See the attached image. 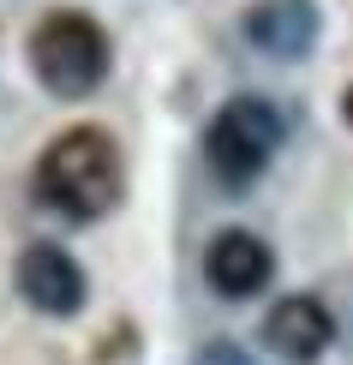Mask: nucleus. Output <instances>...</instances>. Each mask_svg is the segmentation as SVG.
Listing matches in <instances>:
<instances>
[{"mask_svg": "<svg viewBox=\"0 0 353 365\" xmlns=\"http://www.w3.org/2000/svg\"><path fill=\"white\" fill-rule=\"evenodd\" d=\"M342 114H347V120H353V90H347V102H342Z\"/></svg>", "mask_w": 353, "mask_h": 365, "instance_id": "9", "label": "nucleus"}, {"mask_svg": "<svg viewBox=\"0 0 353 365\" xmlns=\"http://www.w3.org/2000/svg\"><path fill=\"white\" fill-rule=\"evenodd\" d=\"M114 66L108 48V30L84 12H48L36 30H30V72L42 78V90L60 102H78L90 96Z\"/></svg>", "mask_w": 353, "mask_h": 365, "instance_id": "2", "label": "nucleus"}, {"mask_svg": "<svg viewBox=\"0 0 353 365\" xmlns=\"http://www.w3.org/2000/svg\"><path fill=\"white\" fill-rule=\"evenodd\" d=\"M12 287L24 294V306L48 312V317H72V312H84V294H90L84 269L72 264L60 246H48V240H36V246H24V252H19V264H12Z\"/></svg>", "mask_w": 353, "mask_h": 365, "instance_id": "4", "label": "nucleus"}, {"mask_svg": "<svg viewBox=\"0 0 353 365\" xmlns=\"http://www.w3.org/2000/svg\"><path fill=\"white\" fill-rule=\"evenodd\" d=\"M264 341H270L287 365H312V359L335 341V317L324 312V299L294 294V299H282V306H270V317H264Z\"/></svg>", "mask_w": 353, "mask_h": 365, "instance_id": "7", "label": "nucleus"}, {"mask_svg": "<svg viewBox=\"0 0 353 365\" xmlns=\"http://www.w3.org/2000/svg\"><path fill=\"white\" fill-rule=\"evenodd\" d=\"M317 6L312 0H257L245 12V42L264 48L270 60H305L317 48Z\"/></svg>", "mask_w": 353, "mask_h": 365, "instance_id": "6", "label": "nucleus"}, {"mask_svg": "<svg viewBox=\"0 0 353 365\" xmlns=\"http://www.w3.org/2000/svg\"><path fill=\"white\" fill-rule=\"evenodd\" d=\"M192 365H252V354L234 341H210V347H198V359Z\"/></svg>", "mask_w": 353, "mask_h": 365, "instance_id": "8", "label": "nucleus"}, {"mask_svg": "<svg viewBox=\"0 0 353 365\" xmlns=\"http://www.w3.org/2000/svg\"><path fill=\"white\" fill-rule=\"evenodd\" d=\"M120 186H126V162H120V144L102 126H72L42 150L36 162V192L42 204L60 210L66 222H96L120 204Z\"/></svg>", "mask_w": 353, "mask_h": 365, "instance_id": "1", "label": "nucleus"}, {"mask_svg": "<svg viewBox=\"0 0 353 365\" xmlns=\"http://www.w3.org/2000/svg\"><path fill=\"white\" fill-rule=\"evenodd\" d=\"M282 144V114L264 96H234L204 132V162L222 186H252Z\"/></svg>", "mask_w": 353, "mask_h": 365, "instance_id": "3", "label": "nucleus"}, {"mask_svg": "<svg viewBox=\"0 0 353 365\" xmlns=\"http://www.w3.org/2000/svg\"><path fill=\"white\" fill-rule=\"evenodd\" d=\"M204 276H210V287L222 299H252L275 276V252L257 234H245V227H222L210 240V252H204Z\"/></svg>", "mask_w": 353, "mask_h": 365, "instance_id": "5", "label": "nucleus"}]
</instances>
